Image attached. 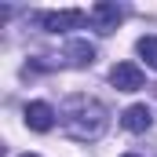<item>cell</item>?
<instances>
[{"label": "cell", "mask_w": 157, "mask_h": 157, "mask_svg": "<svg viewBox=\"0 0 157 157\" xmlns=\"http://www.w3.org/2000/svg\"><path fill=\"white\" fill-rule=\"evenodd\" d=\"M59 128L77 143H95L110 128V110L91 95H70L59 106Z\"/></svg>", "instance_id": "1"}, {"label": "cell", "mask_w": 157, "mask_h": 157, "mask_svg": "<svg viewBox=\"0 0 157 157\" xmlns=\"http://www.w3.org/2000/svg\"><path fill=\"white\" fill-rule=\"evenodd\" d=\"M37 22H40V29H48V33H70V29H80L84 22H91V18H88V11L66 7V11H40Z\"/></svg>", "instance_id": "2"}, {"label": "cell", "mask_w": 157, "mask_h": 157, "mask_svg": "<svg viewBox=\"0 0 157 157\" xmlns=\"http://www.w3.org/2000/svg\"><path fill=\"white\" fill-rule=\"evenodd\" d=\"M124 15H128V7H124V4H113V0H99V4L88 11L91 26H95L99 33H113L121 22H124Z\"/></svg>", "instance_id": "3"}, {"label": "cell", "mask_w": 157, "mask_h": 157, "mask_svg": "<svg viewBox=\"0 0 157 157\" xmlns=\"http://www.w3.org/2000/svg\"><path fill=\"white\" fill-rule=\"evenodd\" d=\"M135 51H139V59H146L150 70H157V37H139Z\"/></svg>", "instance_id": "8"}, {"label": "cell", "mask_w": 157, "mask_h": 157, "mask_svg": "<svg viewBox=\"0 0 157 157\" xmlns=\"http://www.w3.org/2000/svg\"><path fill=\"white\" fill-rule=\"evenodd\" d=\"M62 59H66L70 66L84 70V66H91V62H95V44H88V40H70V44H66V51H62Z\"/></svg>", "instance_id": "7"}, {"label": "cell", "mask_w": 157, "mask_h": 157, "mask_svg": "<svg viewBox=\"0 0 157 157\" xmlns=\"http://www.w3.org/2000/svg\"><path fill=\"white\" fill-rule=\"evenodd\" d=\"M150 124H154V113H150V106H143V102H135V106H128V110L121 113V128H124V132H135V135H139V132H146Z\"/></svg>", "instance_id": "6"}, {"label": "cell", "mask_w": 157, "mask_h": 157, "mask_svg": "<svg viewBox=\"0 0 157 157\" xmlns=\"http://www.w3.org/2000/svg\"><path fill=\"white\" fill-rule=\"evenodd\" d=\"M110 84L117 88V91H139L146 77H143V70L135 66V62H117L113 70H110Z\"/></svg>", "instance_id": "4"}, {"label": "cell", "mask_w": 157, "mask_h": 157, "mask_svg": "<svg viewBox=\"0 0 157 157\" xmlns=\"http://www.w3.org/2000/svg\"><path fill=\"white\" fill-rule=\"evenodd\" d=\"M121 157H139V154H121Z\"/></svg>", "instance_id": "9"}, {"label": "cell", "mask_w": 157, "mask_h": 157, "mask_svg": "<svg viewBox=\"0 0 157 157\" xmlns=\"http://www.w3.org/2000/svg\"><path fill=\"white\" fill-rule=\"evenodd\" d=\"M22 157H40V154H22Z\"/></svg>", "instance_id": "10"}, {"label": "cell", "mask_w": 157, "mask_h": 157, "mask_svg": "<svg viewBox=\"0 0 157 157\" xmlns=\"http://www.w3.org/2000/svg\"><path fill=\"white\" fill-rule=\"evenodd\" d=\"M26 124L33 128V132H51L55 124H59V110L51 106V102H29L26 106Z\"/></svg>", "instance_id": "5"}]
</instances>
